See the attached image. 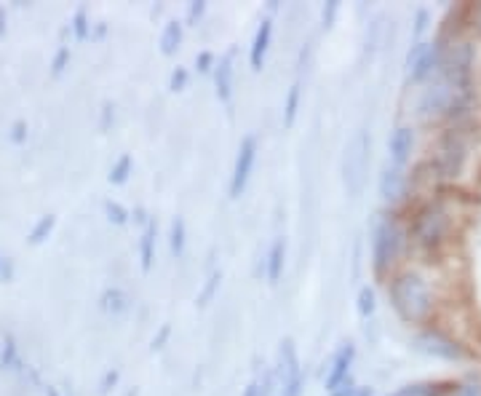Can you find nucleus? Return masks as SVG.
Here are the masks:
<instances>
[{
    "label": "nucleus",
    "instance_id": "f257e3e1",
    "mask_svg": "<svg viewBox=\"0 0 481 396\" xmlns=\"http://www.w3.org/2000/svg\"><path fill=\"white\" fill-rule=\"evenodd\" d=\"M476 143H478V135L470 126V120L444 126L423 169H428L436 185H457L470 169Z\"/></svg>",
    "mask_w": 481,
    "mask_h": 396
},
{
    "label": "nucleus",
    "instance_id": "f03ea898",
    "mask_svg": "<svg viewBox=\"0 0 481 396\" xmlns=\"http://www.w3.org/2000/svg\"><path fill=\"white\" fill-rule=\"evenodd\" d=\"M407 233H409V244H415L420 252H428V254L444 252L454 241V236L460 233L457 201L449 198L446 193L425 198L412 212Z\"/></svg>",
    "mask_w": 481,
    "mask_h": 396
},
{
    "label": "nucleus",
    "instance_id": "7ed1b4c3",
    "mask_svg": "<svg viewBox=\"0 0 481 396\" xmlns=\"http://www.w3.org/2000/svg\"><path fill=\"white\" fill-rule=\"evenodd\" d=\"M388 300L396 316L417 330H425L438 308V295L433 282L417 268H399L388 279Z\"/></svg>",
    "mask_w": 481,
    "mask_h": 396
},
{
    "label": "nucleus",
    "instance_id": "20e7f679",
    "mask_svg": "<svg viewBox=\"0 0 481 396\" xmlns=\"http://www.w3.org/2000/svg\"><path fill=\"white\" fill-rule=\"evenodd\" d=\"M407 244H409V233L399 217L388 214L377 220L372 230V268L380 279L383 276L391 279L399 271V260L404 257Z\"/></svg>",
    "mask_w": 481,
    "mask_h": 396
},
{
    "label": "nucleus",
    "instance_id": "39448f33",
    "mask_svg": "<svg viewBox=\"0 0 481 396\" xmlns=\"http://www.w3.org/2000/svg\"><path fill=\"white\" fill-rule=\"evenodd\" d=\"M369 153H372V140H369V131L361 128L351 137V143L345 145L343 153V182L345 190L356 198L364 185H367V175H369Z\"/></svg>",
    "mask_w": 481,
    "mask_h": 396
},
{
    "label": "nucleus",
    "instance_id": "423d86ee",
    "mask_svg": "<svg viewBox=\"0 0 481 396\" xmlns=\"http://www.w3.org/2000/svg\"><path fill=\"white\" fill-rule=\"evenodd\" d=\"M444 46H446L444 38L412 43V49L407 51V62H404L407 81L425 86L431 78H436L441 70V62H444Z\"/></svg>",
    "mask_w": 481,
    "mask_h": 396
},
{
    "label": "nucleus",
    "instance_id": "0eeeda50",
    "mask_svg": "<svg viewBox=\"0 0 481 396\" xmlns=\"http://www.w3.org/2000/svg\"><path fill=\"white\" fill-rule=\"evenodd\" d=\"M412 348L420 351V353H425V356H431V359L454 361V364L468 361V356H470L468 348H465L457 338H452V335H446V332H441V330H436V327L420 330V332L412 338Z\"/></svg>",
    "mask_w": 481,
    "mask_h": 396
},
{
    "label": "nucleus",
    "instance_id": "6e6552de",
    "mask_svg": "<svg viewBox=\"0 0 481 396\" xmlns=\"http://www.w3.org/2000/svg\"><path fill=\"white\" fill-rule=\"evenodd\" d=\"M305 391V377L299 369V359L294 351V343L286 340L281 346V361H278V375H275V396H302Z\"/></svg>",
    "mask_w": 481,
    "mask_h": 396
},
{
    "label": "nucleus",
    "instance_id": "1a4fd4ad",
    "mask_svg": "<svg viewBox=\"0 0 481 396\" xmlns=\"http://www.w3.org/2000/svg\"><path fill=\"white\" fill-rule=\"evenodd\" d=\"M257 137L254 135H246L238 145V156H236V164H233V177H230V198H241L246 185H249V177H252V169H254V161H257Z\"/></svg>",
    "mask_w": 481,
    "mask_h": 396
},
{
    "label": "nucleus",
    "instance_id": "9d476101",
    "mask_svg": "<svg viewBox=\"0 0 481 396\" xmlns=\"http://www.w3.org/2000/svg\"><path fill=\"white\" fill-rule=\"evenodd\" d=\"M377 190H380V198L388 206H399V204H404L412 196V177L407 175V169L385 167L383 175H380Z\"/></svg>",
    "mask_w": 481,
    "mask_h": 396
},
{
    "label": "nucleus",
    "instance_id": "9b49d317",
    "mask_svg": "<svg viewBox=\"0 0 481 396\" xmlns=\"http://www.w3.org/2000/svg\"><path fill=\"white\" fill-rule=\"evenodd\" d=\"M417 148V128L412 123H399L391 137H388V156H391V167L407 169V164L412 161Z\"/></svg>",
    "mask_w": 481,
    "mask_h": 396
},
{
    "label": "nucleus",
    "instance_id": "f8f14e48",
    "mask_svg": "<svg viewBox=\"0 0 481 396\" xmlns=\"http://www.w3.org/2000/svg\"><path fill=\"white\" fill-rule=\"evenodd\" d=\"M353 359H356V348H353L351 343L343 346V348L335 353V359H332V364H330V372H327V377H324V388H327L330 393H335L345 380H351Z\"/></svg>",
    "mask_w": 481,
    "mask_h": 396
},
{
    "label": "nucleus",
    "instance_id": "ddd939ff",
    "mask_svg": "<svg viewBox=\"0 0 481 396\" xmlns=\"http://www.w3.org/2000/svg\"><path fill=\"white\" fill-rule=\"evenodd\" d=\"M270 38H273V19L265 17L254 33V41H252V49H249V65L254 73H260L265 67V57L270 51Z\"/></svg>",
    "mask_w": 481,
    "mask_h": 396
},
{
    "label": "nucleus",
    "instance_id": "4468645a",
    "mask_svg": "<svg viewBox=\"0 0 481 396\" xmlns=\"http://www.w3.org/2000/svg\"><path fill=\"white\" fill-rule=\"evenodd\" d=\"M233 59H236V51H228L217 59L214 65V86H217V97L220 102L230 105L233 99V75H236V67H233Z\"/></svg>",
    "mask_w": 481,
    "mask_h": 396
},
{
    "label": "nucleus",
    "instance_id": "2eb2a0df",
    "mask_svg": "<svg viewBox=\"0 0 481 396\" xmlns=\"http://www.w3.org/2000/svg\"><path fill=\"white\" fill-rule=\"evenodd\" d=\"M452 388H454L452 380H420V383L401 385L391 396H449Z\"/></svg>",
    "mask_w": 481,
    "mask_h": 396
},
{
    "label": "nucleus",
    "instance_id": "dca6fc26",
    "mask_svg": "<svg viewBox=\"0 0 481 396\" xmlns=\"http://www.w3.org/2000/svg\"><path fill=\"white\" fill-rule=\"evenodd\" d=\"M283 266H286V238H275L265 257V276L270 284H278V279L283 276Z\"/></svg>",
    "mask_w": 481,
    "mask_h": 396
},
{
    "label": "nucleus",
    "instance_id": "f3484780",
    "mask_svg": "<svg viewBox=\"0 0 481 396\" xmlns=\"http://www.w3.org/2000/svg\"><path fill=\"white\" fill-rule=\"evenodd\" d=\"M102 308H105L107 314H112V316H123V314L131 308V298H128L126 290L112 287V290H107V292L102 295Z\"/></svg>",
    "mask_w": 481,
    "mask_h": 396
},
{
    "label": "nucleus",
    "instance_id": "a211bd4d",
    "mask_svg": "<svg viewBox=\"0 0 481 396\" xmlns=\"http://www.w3.org/2000/svg\"><path fill=\"white\" fill-rule=\"evenodd\" d=\"M180 46H182V22L172 19V22H167L164 33H160V51L172 57V54H177Z\"/></svg>",
    "mask_w": 481,
    "mask_h": 396
},
{
    "label": "nucleus",
    "instance_id": "6ab92c4d",
    "mask_svg": "<svg viewBox=\"0 0 481 396\" xmlns=\"http://www.w3.org/2000/svg\"><path fill=\"white\" fill-rule=\"evenodd\" d=\"M19 367V346L12 332L0 338V369H17Z\"/></svg>",
    "mask_w": 481,
    "mask_h": 396
},
{
    "label": "nucleus",
    "instance_id": "aec40b11",
    "mask_svg": "<svg viewBox=\"0 0 481 396\" xmlns=\"http://www.w3.org/2000/svg\"><path fill=\"white\" fill-rule=\"evenodd\" d=\"M139 260H142V271L152 268V260H155V222L144 225V233L139 238Z\"/></svg>",
    "mask_w": 481,
    "mask_h": 396
},
{
    "label": "nucleus",
    "instance_id": "412c9836",
    "mask_svg": "<svg viewBox=\"0 0 481 396\" xmlns=\"http://www.w3.org/2000/svg\"><path fill=\"white\" fill-rule=\"evenodd\" d=\"M299 99H302V83L294 81L289 94H286V105H283V126L291 128L294 120H297V113H299Z\"/></svg>",
    "mask_w": 481,
    "mask_h": 396
},
{
    "label": "nucleus",
    "instance_id": "4be33fe9",
    "mask_svg": "<svg viewBox=\"0 0 481 396\" xmlns=\"http://www.w3.org/2000/svg\"><path fill=\"white\" fill-rule=\"evenodd\" d=\"M54 225H57V217H54V214H46V217H41V220H38V222L33 225V230H30L27 241H30L33 246L43 244V241H46V238L51 236Z\"/></svg>",
    "mask_w": 481,
    "mask_h": 396
},
{
    "label": "nucleus",
    "instance_id": "5701e85b",
    "mask_svg": "<svg viewBox=\"0 0 481 396\" xmlns=\"http://www.w3.org/2000/svg\"><path fill=\"white\" fill-rule=\"evenodd\" d=\"M169 244H172V252H175L177 257L185 252V244H188V225H185V220H182V217H177V220L172 222Z\"/></svg>",
    "mask_w": 481,
    "mask_h": 396
},
{
    "label": "nucleus",
    "instance_id": "b1692460",
    "mask_svg": "<svg viewBox=\"0 0 481 396\" xmlns=\"http://www.w3.org/2000/svg\"><path fill=\"white\" fill-rule=\"evenodd\" d=\"M449 396H481V375H468L457 380Z\"/></svg>",
    "mask_w": 481,
    "mask_h": 396
},
{
    "label": "nucleus",
    "instance_id": "393cba45",
    "mask_svg": "<svg viewBox=\"0 0 481 396\" xmlns=\"http://www.w3.org/2000/svg\"><path fill=\"white\" fill-rule=\"evenodd\" d=\"M131 169H134V161H131V156H120L115 164H112V169H110V182L112 185H123L126 180H128V175H131Z\"/></svg>",
    "mask_w": 481,
    "mask_h": 396
},
{
    "label": "nucleus",
    "instance_id": "a878e982",
    "mask_svg": "<svg viewBox=\"0 0 481 396\" xmlns=\"http://www.w3.org/2000/svg\"><path fill=\"white\" fill-rule=\"evenodd\" d=\"M359 316H364V319H369L375 311H377V295H375V290L372 287H361L359 290Z\"/></svg>",
    "mask_w": 481,
    "mask_h": 396
},
{
    "label": "nucleus",
    "instance_id": "bb28decb",
    "mask_svg": "<svg viewBox=\"0 0 481 396\" xmlns=\"http://www.w3.org/2000/svg\"><path fill=\"white\" fill-rule=\"evenodd\" d=\"M428 25H431V12L428 9H417L415 12V27H412V43L425 41L423 35L428 33Z\"/></svg>",
    "mask_w": 481,
    "mask_h": 396
},
{
    "label": "nucleus",
    "instance_id": "cd10ccee",
    "mask_svg": "<svg viewBox=\"0 0 481 396\" xmlns=\"http://www.w3.org/2000/svg\"><path fill=\"white\" fill-rule=\"evenodd\" d=\"M462 14H465V27H468L476 38H481V4L465 6Z\"/></svg>",
    "mask_w": 481,
    "mask_h": 396
},
{
    "label": "nucleus",
    "instance_id": "c85d7f7f",
    "mask_svg": "<svg viewBox=\"0 0 481 396\" xmlns=\"http://www.w3.org/2000/svg\"><path fill=\"white\" fill-rule=\"evenodd\" d=\"M105 214H107V220H110V222H115V225H126V222H128V217H131V214H128V209H126V206H120L118 201H107V204H105Z\"/></svg>",
    "mask_w": 481,
    "mask_h": 396
},
{
    "label": "nucleus",
    "instance_id": "c756f323",
    "mask_svg": "<svg viewBox=\"0 0 481 396\" xmlns=\"http://www.w3.org/2000/svg\"><path fill=\"white\" fill-rule=\"evenodd\" d=\"M73 33H75L78 41H86V38H89L91 27H89V14H86V9H78V12H75V17H73Z\"/></svg>",
    "mask_w": 481,
    "mask_h": 396
},
{
    "label": "nucleus",
    "instance_id": "7c9ffc66",
    "mask_svg": "<svg viewBox=\"0 0 481 396\" xmlns=\"http://www.w3.org/2000/svg\"><path fill=\"white\" fill-rule=\"evenodd\" d=\"M220 279H222V274H220V271H214V274L209 276V282H206L204 292L198 295V306H209V300L214 298V292H217V287H220Z\"/></svg>",
    "mask_w": 481,
    "mask_h": 396
},
{
    "label": "nucleus",
    "instance_id": "2f4dec72",
    "mask_svg": "<svg viewBox=\"0 0 481 396\" xmlns=\"http://www.w3.org/2000/svg\"><path fill=\"white\" fill-rule=\"evenodd\" d=\"M67 65H70V49H67V46H62V49L57 51L54 62H51V75H54V78H59V75L67 70Z\"/></svg>",
    "mask_w": 481,
    "mask_h": 396
},
{
    "label": "nucleus",
    "instance_id": "473e14b6",
    "mask_svg": "<svg viewBox=\"0 0 481 396\" xmlns=\"http://www.w3.org/2000/svg\"><path fill=\"white\" fill-rule=\"evenodd\" d=\"M188 81H190V73H188L185 67H177V70L172 73V91H182V89L188 86Z\"/></svg>",
    "mask_w": 481,
    "mask_h": 396
},
{
    "label": "nucleus",
    "instance_id": "72a5a7b5",
    "mask_svg": "<svg viewBox=\"0 0 481 396\" xmlns=\"http://www.w3.org/2000/svg\"><path fill=\"white\" fill-rule=\"evenodd\" d=\"M27 140V123L25 120H17L14 126H12V143L14 145H22Z\"/></svg>",
    "mask_w": 481,
    "mask_h": 396
},
{
    "label": "nucleus",
    "instance_id": "f704fd0d",
    "mask_svg": "<svg viewBox=\"0 0 481 396\" xmlns=\"http://www.w3.org/2000/svg\"><path fill=\"white\" fill-rule=\"evenodd\" d=\"M196 65H198V70H201V73H209V70H214L217 57H214L212 51H201V54H198V59H196Z\"/></svg>",
    "mask_w": 481,
    "mask_h": 396
},
{
    "label": "nucleus",
    "instance_id": "c9c22d12",
    "mask_svg": "<svg viewBox=\"0 0 481 396\" xmlns=\"http://www.w3.org/2000/svg\"><path fill=\"white\" fill-rule=\"evenodd\" d=\"M204 14H206V4H201V0H198V4H190V9H188V22L196 25Z\"/></svg>",
    "mask_w": 481,
    "mask_h": 396
},
{
    "label": "nucleus",
    "instance_id": "e433bc0d",
    "mask_svg": "<svg viewBox=\"0 0 481 396\" xmlns=\"http://www.w3.org/2000/svg\"><path fill=\"white\" fill-rule=\"evenodd\" d=\"M337 9H340V4H335V0H332V4L324 9V27H332V22H335V14H337Z\"/></svg>",
    "mask_w": 481,
    "mask_h": 396
},
{
    "label": "nucleus",
    "instance_id": "4c0bfd02",
    "mask_svg": "<svg viewBox=\"0 0 481 396\" xmlns=\"http://www.w3.org/2000/svg\"><path fill=\"white\" fill-rule=\"evenodd\" d=\"M244 396H262V380H260V377H254V380L246 385Z\"/></svg>",
    "mask_w": 481,
    "mask_h": 396
},
{
    "label": "nucleus",
    "instance_id": "58836bf2",
    "mask_svg": "<svg viewBox=\"0 0 481 396\" xmlns=\"http://www.w3.org/2000/svg\"><path fill=\"white\" fill-rule=\"evenodd\" d=\"M169 324L164 327V330H160V335L158 338H152V351H158V348H164V343H167V338H169Z\"/></svg>",
    "mask_w": 481,
    "mask_h": 396
},
{
    "label": "nucleus",
    "instance_id": "ea45409f",
    "mask_svg": "<svg viewBox=\"0 0 481 396\" xmlns=\"http://www.w3.org/2000/svg\"><path fill=\"white\" fill-rule=\"evenodd\" d=\"M115 383H118V372L112 369V372H107V375H105V380H102V393H105V391H110V385H115Z\"/></svg>",
    "mask_w": 481,
    "mask_h": 396
},
{
    "label": "nucleus",
    "instance_id": "a19ab883",
    "mask_svg": "<svg viewBox=\"0 0 481 396\" xmlns=\"http://www.w3.org/2000/svg\"><path fill=\"white\" fill-rule=\"evenodd\" d=\"M348 396H375V391L369 385H356Z\"/></svg>",
    "mask_w": 481,
    "mask_h": 396
},
{
    "label": "nucleus",
    "instance_id": "79ce46f5",
    "mask_svg": "<svg viewBox=\"0 0 481 396\" xmlns=\"http://www.w3.org/2000/svg\"><path fill=\"white\" fill-rule=\"evenodd\" d=\"M4 35H6V9L0 6V38H4Z\"/></svg>",
    "mask_w": 481,
    "mask_h": 396
},
{
    "label": "nucleus",
    "instance_id": "37998d69",
    "mask_svg": "<svg viewBox=\"0 0 481 396\" xmlns=\"http://www.w3.org/2000/svg\"><path fill=\"white\" fill-rule=\"evenodd\" d=\"M46 396H59V391H57L54 385H49V388H46Z\"/></svg>",
    "mask_w": 481,
    "mask_h": 396
}]
</instances>
